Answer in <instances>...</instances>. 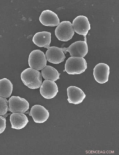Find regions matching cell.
I'll return each instance as SVG.
<instances>
[{
  "label": "cell",
  "mask_w": 119,
  "mask_h": 155,
  "mask_svg": "<svg viewBox=\"0 0 119 155\" xmlns=\"http://www.w3.org/2000/svg\"><path fill=\"white\" fill-rule=\"evenodd\" d=\"M21 77L25 85L30 89H38L42 84L41 72L31 68L24 70L21 73Z\"/></svg>",
  "instance_id": "1"
},
{
  "label": "cell",
  "mask_w": 119,
  "mask_h": 155,
  "mask_svg": "<svg viewBox=\"0 0 119 155\" xmlns=\"http://www.w3.org/2000/svg\"><path fill=\"white\" fill-rule=\"evenodd\" d=\"M87 68V63L84 58L79 57H70L67 59L65 65V71L70 75L82 74Z\"/></svg>",
  "instance_id": "2"
},
{
  "label": "cell",
  "mask_w": 119,
  "mask_h": 155,
  "mask_svg": "<svg viewBox=\"0 0 119 155\" xmlns=\"http://www.w3.org/2000/svg\"><path fill=\"white\" fill-rule=\"evenodd\" d=\"M75 34L72 24L69 21L60 22L55 30V35L58 40L62 41H67L72 39Z\"/></svg>",
  "instance_id": "3"
},
{
  "label": "cell",
  "mask_w": 119,
  "mask_h": 155,
  "mask_svg": "<svg viewBox=\"0 0 119 155\" xmlns=\"http://www.w3.org/2000/svg\"><path fill=\"white\" fill-rule=\"evenodd\" d=\"M28 64L31 68L37 71L44 68L47 64V60L44 53L39 50L33 51L29 54Z\"/></svg>",
  "instance_id": "4"
},
{
  "label": "cell",
  "mask_w": 119,
  "mask_h": 155,
  "mask_svg": "<svg viewBox=\"0 0 119 155\" xmlns=\"http://www.w3.org/2000/svg\"><path fill=\"white\" fill-rule=\"evenodd\" d=\"M62 51L66 53L69 52L72 57L83 58L88 52V48L86 41H78L72 44L68 48H61Z\"/></svg>",
  "instance_id": "5"
},
{
  "label": "cell",
  "mask_w": 119,
  "mask_h": 155,
  "mask_svg": "<svg viewBox=\"0 0 119 155\" xmlns=\"http://www.w3.org/2000/svg\"><path fill=\"white\" fill-rule=\"evenodd\" d=\"M8 110L13 113H24L29 107V104L25 98L19 97H11L8 100Z\"/></svg>",
  "instance_id": "6"
},
{
  "label": "cell",
  "mask_w": 119,
  "mask_h": 155,
  "mask_svg": "<svg viewBox=\"0 0 119 155\" xmlns=\"http://www.w3.org/2000/svg\"><path fill=\"white\" fill-rule=\"evenodd\" d=\"M72 24L74 31L79 35L86 36L90 29L88 19L87 17L83 15L76 17L73 20Z\"/></svg>",
  "instance_id": "7"
},
{
  "label": "cell",
  "mask_w": 119,
  "mask_h": 155,
  "mask_svg": "<svg viewBox=\"0 0 119 155\" xmlns=\"http://www.w3.org/2000/svg\"><path fill=\"white\" fill-rule=\"evenodd\" d=\"M110 73V67L106 64H98L93 69V77L95 81L99 84L107 82L109 80Z\"/></svg>",
  "instance_id": "8"
},
{
  "label": "cell",
  "mask_w": 119,
  "mask_h": 155,
  "mask_svg": "<svg viewBox=\"0 0 119 155\" xmlns=\"http://www.w3.org/2000/svg\"><path fill=\"white\" fill-rule=\"evenodd\" d=\"M58 92L57 84L53 81L45 80L40 87V94L45 99H52L56 96Z\"/></svg>",
  "instance_id": "9"
},
{
  "label": "cell",
  "mask_w": 119,
  "mask_h": 155,
  "mask_svg": "<svg viewBox=\"0 0 119 155\" xmlns=\"http://www.w3.org/2000/svg\"><path fill=\"white\" fill-rule=\"evenodd\" d=\"M46 53V60L49 62L58 64L64 61L66 57L61 48L53 46L49 47Z\"/></svg>",
  "instance_id": "10"
},
{
  "label": "cell",
  "mask_w": 119,
  "mask_h": 155,
  "mask_svg": "<svg viewBox=\"0 0 119 155\" xmlns=\"http://www.w3.org/2000/svg\"><path fill=\"white\" fill-rule=\"evenodd\" d=\"M30 115L33 118L34 122L36 123H43L49 119V113L44 107L36 105L31 108Z\"/></svg>",
  "instance_id": "11"
},
{
  "label": "cell",
  "mask_w": 119,
  "mask_h": 155,
  "mask_svg": "<svg viewBox=\"0 0 119 155\" xmlns=\"http://www.w3.org/2000/svg\"><path fill=\"white\" fill-rule=\"evenodd\" d=\"M67 100L70 103L78 105L83 102L86 95L80 88L70 86L67 88Z\"/></svg>",
  "instance_id": "12"
},
{
  "label": "cell",
  "mask_w": 119,
  "mask_h": 155,
  "mask_svg": "<svg viewBox=\"0 0 119 155\" xmlns=\"http://www.w3.org/2000/svg\"><path fill=\"white\" fill-rule=\"evenodd\" d=\"M39 21L45 26L55 27L58 26L60 23L57 15L49 10L42 11L39 16Z\"/></svg>",
  "instance_id": "13"
},
{
  "label": "cell",
  "mask_w": 119,
  "mask_h": 155,
  "mask_svg": "<svg viewBox=\"0 0 119 155\" xmlns=\"http://www.w3.org/2000/svg\"><path fill=\"white\" fill-rule=\"evenodd\" d=\"M10 121L11 128L17 130L24 128L29 122L26 115L19 113H15L11 114L10 116Z\"/></svg>",
  "instance_id": "14"
},
{
  "label": "cell",
  "mask_w": 119,
  "mask_h": 155,
  "mask_svg": "<svg viewBox=\"0 0 119 155\" xmlns=\"http://www.w3.org/2000/svg\"><path fill=\"white\" fill-rule=\"evenodd\" d=\"M32 41L37 46L47 48L51 43V33L47 31L37 33L34 35Z\"/></svg>",
  "instance_id": "15"
},
{
  "label": "cell",
  "mask_w": 119,
  "mask_h": 155,
  "mask_svg": "<svg viewBox=\"0 0 119 155\" xmlns=\"http://www.w3.org/2000/svg\"><path fill=\"white\" fill-rule=\"evenodd\" d=\"M13 89V84L10 80L7 78L0 80V97L5 98L10 97Z\"/></svg>",
  "instance_id": "16"
},
{
  "label": "cell",
  "mask_w": 119,
  "mask_h": 155,
  "mask_svg": "<svg viewBox=\"0 0 119 155\" xmlns=\"http://www.w3.org/2000/svg\"><path fill=\"white\" fill-rule=\"evenodd\" d=\"M60 74L54 68L50 66H46L41 71V75L45 80L56 81L59 78Z\"/></svg>",
  "instance_id": "17"
},
{
  "label": "cell",
  "mask_w": 119,
  "mask_h": 155,
  "mask_svg": "<svg viewBox=\"0 0 119 155\" xmlns=\"http://www.w3.org/2000/svg\"><path fill=\"white\" fill-rule=\"evenodd\" d=\"M8 102L5 98L0 97V115H4L8 110Z\"/></svg>",
  "instance_id": "18"
},
{
  "label": "cell",
  "mask_w": 119,
  "mask_h": 155,
  "mask_svg": "<svg viewBox=\"0 0 119 155\" xmlns=\"http://www.w3.org/2000/svg\"><path fill=\"white\" fill-rule=\"evenodd\" d=\"M6 122L5 118L0 116V134L2 133L6 128Z\"/></svg>",
  "instance_id": "19"
}]
</instances>
